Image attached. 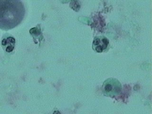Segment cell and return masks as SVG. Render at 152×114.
<instances>
[{"label":"cell","mask_w":152,"mask_h":114,"mask_svg":"<svg viewBox=\"0 0 152 114\" xmlns=\"http://www.w3.org/2000/svg\"><path fill=\"white\" fill-rule=\"evenodd\" d=\"M122 87L120 82L114 78H109L104 81L102 86L104 94L107 96H115L120 93Z\"/></svg>","instance_id":"1"},{"label":"cell","mask_w":152,"mask_h":114,"mask_svg":"<svg viewBox=\"0 0 152 114\" xmlns=\"http://www.w3.org/2000/svg\"><path fill=\"white\" fill-rule=\"evenodd\" d=\"M108 39L102 36L96 37L93 43V49L97 52H102L106 50L108 45Z\"/></svg>","instance_id":"2"}]
</instances>
